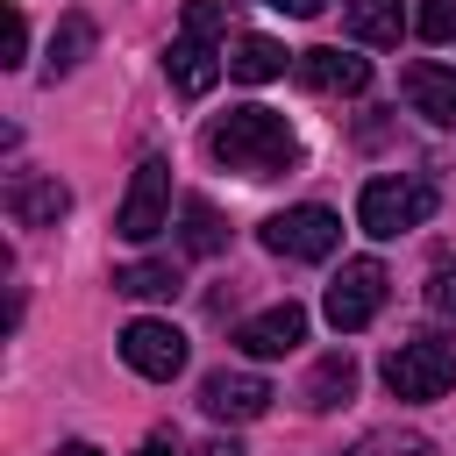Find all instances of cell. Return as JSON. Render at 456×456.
Here are the masks:
<instances>
[{
    "instance_id": "19",
    "label": "cell",
    "mask_w": 456,
    "mask_h": 456,
    "mask_svg": "<svg viewBox=\"0 0 456 456\" xmlns=\"http://www.w3.org/2000/svg\"><path fill=\"white\" fill-rule=\"evenodd\" d=\"M185 278H178V264H157V256H142V264H121L114 271V292H128V299H171Z\"/></svg>"
},
{
    "instance_id": "18",
    "label": "cell",
    "mask_w": 456,
    "mask_h": 456,
    "mask_svg": "<svg viewBox=\"0 0 456 456\" xmlns=\"http://www.w3.org/2000/svg\"><path fill=\"white\" fill-rule=\"evenodd\" d=\"M228 249V221L214 214V200L185 192V256H221Z\"/></svg>"
},
{
    "instance_id": "10",
    "label": "cell",
    "mask_w": 456,
    "mask_h": 456,
    "mask_svg": "<svg viewBox=\"0 0 456 456\" xmlns=\"http://www.w3.org/2000/svg\"><path fill=\"white\" fill-rule=\"evenodd\" d=\"M299 342H306V306H292V299H278V306H264V314H249V321L235 328V349L256 356V363L292 356Z\"/></svg>"
},
{
    "instance_id": "21",
    "label": "cell",
    "mask_w": 456,
    "mask_h": 456,
    "mask_svg": "<svg viewBox=\"0 0 456 456\" xmlns=\"http://www.w3.org/2000/svg\"><path fill=\"white\" fill-rule=\"evenodd\" d=\"M413 36L420 43H456V0H420V14H413Z\"/></svg>"
},
{
    "instance_id": "14",
    "label": "cell",
    "mask_w": 456,
    "mask_h": 456,
    "mask_svg": "<svg viewBox=\"0 0 456 456\" xmlns=\"http://www.w3.org/2000/svg\"><path fill=\"white\" fill-rule=\"evenodd\" d=\"M342 28H349V43L399 50V36H406V7H399V0H342Z\"/></svg>"
},
{
    "instance_id": "15",
    "label": "cell",
    "mask_w": 456,
    "mask_h": 456,
    "mask_svg": "<svg viewBox=\"0 0 456 456\" xmlns=\"http://www.w3.org/2000/svg\"><path fill=\"white\" fill-rule=\"evenodd\" d=\"M314 413H335V406H349L356 399V356L349 349H328L314 370H306V392H299Z\"/></svg>"
},
{
    "instance_id": "4",
    "label": "cell",
    "mask_w": 456,
    "mask_h": 456,
    "mask_svg": "<svg viewBox=\"0 0 456 456\" xmlns=\"http://www.w3.org/2000/svg\"><path fill=\"white\" fill-rule=\"evenodd\" d=\"M428 214H435V185H428V178H370V185L356 192V228L378 235V242L420 228Z\"/></svg>"
},
{
    "instance_id": "25",
    "label": "cell",
    "mask_w": 456,
    "mask_h": 456,
    "mask_svg": "<svg viewBox=\"0 0 456 456\" xmlns=\"http://www.w3.org/2000/svg\"><path fill=\"white\" fill-rule=\"evenodd\" d=\"M192 456H242V442L228 435V442H207V449H192Z\"/></svg>"
},
{
    "instance_id": "11",
    "label": "cell",
    "mask_w": 456,
    "mask_h": 456,
    "mask_svg": "<svg viewBox=\"0 0 456 456\" xmlns=\"http://www.w3.org/2000/svg\"><path fill=\"white\" fill-rule=\"evenodd\" d=\"M7 214L21 228H57L71 214V185L64 178H43V171H14L7 178Z\"/></svg>"
},
{
    "instance_id": "8",
    "label": "cell",
    "mask_w": 456,
    "mask_h": 456,
    "mask_svg": "<svg viewBox=\"0 0 456 456\" xmlns=\"http://www.w3.org/2000/svg\"><path fill=\"white\" fill-rule=\"evenodd\" d=\"M121 363L135 370V378H150V385H171L178 370H185V335L171 328V321H128L121 328Z\"/></svg>"
},
{
    "instance_id": "9",
    "label": "cell",
    "mask_w": 456,
    "mask_h": 456,
    "mask_svg": "<svg viewBox=\"0 0 456 456\" xmlns=\"http://www.w3.org/2000/svg\"><path fill=\"white\" fill-rule=\"evenodd\" d=\"M271 399H278V392H271L256 370H214V378L200 385V413L221 420V428H242V420L271 413Z\"/></svg>"
},
{
    "instance_id": "2",
    "label": "cell",
    "mask_w": 456,
    "mask_h": 456,
    "mask_svg": "<svg viewBox=\"0 0 456 456\" xmlns=\"http://www.w3.org/2000/svg\"><path fill=\"white\" fill-rule=\"evenodd\" d=\"M221 28H228L221 0H185V28H178V43L164 50V78H171V93H185V100H207V93H214V78L228 71Z\"/></svg>"
},
{
    "instance_id": "20",
    "label": "cell",
    "mask_w": 456,
    "mask_h": 456,
    "mask_svg": "<svg viewBox=\"0 0 456 456\" xmlns=\"http://www.w3.org/2000/svg\"><path fill=\"white\" fill-rule=\"evenodd\" d=\"M349 456H442L428 435H413V428H378V435H363Z\"/></svg>"
},
{
    "instance_id": "23",
    "label": "cell",
    "mask_w": 456,
    "mask_h": 456,
    "mask_svg": "<svg viewBox=\"0 0 456 456\" xmlns=\"http://www.w3.org/2000/svg\"><path fill=\"white\" fill-rule=\"evenodd\" d=\"M21 57H28V14L7 7V64H21Z\"/></svg>"
},
{
    "instance_id": "26",
    "label": "cell",
    "mask_w": 456,
    "mask_h": 456,
    "mask_svg": "<svg viewBox=\"0 0 456 456\" xmlns=\"http://www.w3.org/2000/svg\"><path fill=\"white\" fill-rule=\"evenodd\" d=\"M135 456H171V435H157V442H142Z\"/></svg>"
},
{
    "instance_id": "12",
    "label": "cell",
    "mask_w": 456,
    "mask_h": 456,
    "mask_svg": "<svg viewBox=\"0 0 456 456\" xmlns=\"http://www.w3.org/2000/svg\"><path fill=\"white\" fill-rule=\"evenodd\" d=\"M399 93H406V107L428 114L435 128H456V71H449V64H428V57L406 64V71H399Z\"/></svg>"
},
{
    "instance_id": "22",
    "label": "cell",
    "mask_w": 456,
    "mask_h": 456,
    "mask_svg": "<svg viewBox=\"0 0 456 456\" xmlns=\"http://www.w3.org/2000/svg\"><path fill=\"white\" fill-rule=\"evenodd\" d=\"M428 306H435V314H456V256H435V271H428Z\"/></svg>"
},
{
    "instance_id": "6",
    "label": "cell",
    "mask_w": 456,
    "mask_h": 456,
    "mask_svg": "<svg viewBox=\"0 0 456 456\" xmlns=\"http://www.w3.org/2000/svg\"><path fill=\"white\" fill-rule=\"evenodd\" d=\"M385 292H392V278H385V264H378V256H349V264L335 271V285H328V299H321V314H328V328H342V335H356V328H370V321H378V306H385Z\"/></svg>"
},
{
    "instance_id": "13",
    "label": "cell",
    "mask_w": 456,
    "mask_h": 456,
    "mask_svg": "<svg viewBox=\"0 0 456 456\" xmlns=\"http://www.w3.org/2000/svg\"><path fill=\"white\" fill-rule=\"evenodd\" d=\"M299 86H314V93H363L370 86V57H356V50H299Z\"/></svg>"
},
{
    "instance_id": "1",
    "label": "cell",
    "mask_w": 456,
    "mask_h": 456,
    "mask_svg": "<svg viewBox=\"0 0 456 456\" xmlns=\"http://www.w3.org/2000/svg\"><path fill=\"white\" fill-rule=\"evenodd\" d=\"M207 157L242 171V178H278V171L299 164V135L271 107H228V114L207 121Z\"/></svg>"
},
{
    "instance_id": "27",
    "label": "cell",
    "mask_w": 456,
    "mask_h": 456,
    "mask_svg": "<svg viewBox=\"0 0 456 456\" xmlns=\"http://www.w3.org/2000/svg\"><path fill=\"white\" fill-rule=\"evenodd\" d=\"M57 456H100V449H93V442H64Z\"/></svg>"
},
{
    "instance_id": "3",
    "label": "cell",
    "mask_w": 456,
    "mask_h": 456,
    "mask_svg": "<svg viewBox=\"0 0 456 456\" xmlns=\"http://www.w3.org/2000/svg\"><path fill=\"white\" fill-rule=\"evenodd\" d=\"M449 385H456V349H449L442 335H413V342H399V349L385 356V392L406 399V406H428V399H442Z\"/></svg>"
},
{
    "instance_id": "5",
    "label": "cell",
    "mask_w": 456,
    "mask_h": 456,
    "mask_svg": "<svg viewBox=\"0 0 456 456\" xmlns=\"http://www.w3.org/2000/svg\"><path fill=\"white\" fill-rule=\"evenodd\" d=\"M335 242H342L335 207H285V214L264 221V249L285 256V264H321V256H335Z\"/></svg>"
},
{
    "instance_id": "16",
    "label": "cell",
    "mask_w": 456,
    "mask_h": 456,
    "mask_svg": "<svg viewBox=\"0 0 456 456\" xmlns=\"http://www.w3.org/2000/svg\"><path fill=\"white\" fill-rule=\"evenodd\" d=\"M93 36H100V28H93V14H78V7H71V14L57 21V36H50V64H43V78H50V86H57V78H71V71L93 57Z\"/></svg>"
},
{
    "instance_id": "7",
    "label": "cell",
    "mask_w": 456,
    "mask_h": 456,
    "mask_svg": "<svg viewBox=\"0 0 456 456\" xmlns=\"http://www.w3.org/2000/svg\"><path fill=\"white\" fill-rule=\"evenodd\" d=\"M164 221H171V164H164V157H142L135 178H128V192H121L114 228H121L128 242H150Z\"/></svg>"
},
{
    "instance_id": "24",
    "label": "cell",
    "mask_w": 456,
    "mask_h": 456,
    "mask_svg": "<svg viewBox=\"0 0 456 456\" xmlns=\"http://www.w3.org/2000/svg\"><path fill=\"white\" fill-rule=\"evenodd\" d=\"M264 7H278V14H299V21H306V14H321L328 0H264Z\"/></svg>"
},
{
    "instance_id": "17",
    "label": "cell",
    "mask_w": 456,
    "mask_h": 456,
    "mask_svg": "<svg viewBox=\"0 0 456 456\" xmlns=\"http://www.w3.org/2000/svg\"><path fill=\"white\" fill-rule=\"evenodd\" d=\"M285 64H299L285 43H271V36H235L228 43V71L235 78H249V86H264V78H285Z\"/></svg>"
}]
</instances>
